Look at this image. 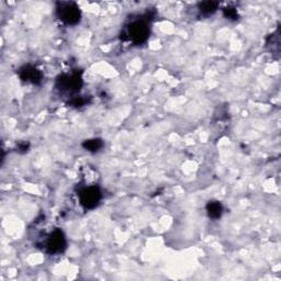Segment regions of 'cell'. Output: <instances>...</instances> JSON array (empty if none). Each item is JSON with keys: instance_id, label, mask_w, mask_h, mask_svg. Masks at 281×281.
<instances>
[{"instance_id": "obj_4", "label": "cell", "mask_w": 281, "mask_h": 281, "mask_svg": "<svg viewBox=\"0 0 281 281\" xmlns=\"http://www.w3.org/2000/svg\"><path fill=\"white\" fill-rule=\"evenodd\" d=\"M79 202L85 210H93L102 199L101 190L98 186H89L79 191Z\"/></svg>"}, {"instance_id": "obj_6", "label": "cell", "mask_w": 281, "mask_h": 281, "mask_svg": "<svg viewBox=\"0 0 281 281\" xmlns=\"http://www.w3.org/2000/svg\"><path fill=\"white\" fill-rule=\"evenodd\" d=\"M19 76H20V78L23 82L33 85H39L43 79L41 70L32 65H26L21 67L20 70H19Z\"/></svg>"}, {"instance_id": "obj_10", "label": "cell", "mask_w": 281, "mask_h": 281, "mask_svg": "<svg viewBox=\"0 0 281 281\" xmlns=\"http://www.w3.org/2000/svg\"><path fill=\"white\" fill-rule=\"evenodd\" d=\"M87 103H89V98H87V96H76L74 98H71L68 102L69 106L74 108L84 107Z\"/></svg>"}, {"instance_id": "obj_1", "label": "cell", "mask_w": 281, "mask_h": 281, "mask_svg": "<svg viewBox=\"0 0 281 281\" xmlns=\"http://www.w3.org/2000/svg\"><path fill=\"white\" fill-rule=\"evenodd\" d=\"M56 17L66 26H76L82 20V11L77 3L73 1H62L56 3Z\"/></svg>"}, {"instance_id": "obj_9", "label": "cell", "mask_w": 281, "mask_h": 281, "mask_svg": "<svg viewBox=\"0 0 281 281\" xmlns=\"http://www.w3.org/2000/svg\"><path fill=\"white\" fill-rule=\"evenodd\" d=\"M199 11L204 16H210L219 9V2L217 1H203L198 4Z\"/></svg>"}, {"instance_id": "obj_8", "label": "cell", "mask_w": 281, "mask_h": 281, "mask_svg": "<svg viewBox=\"0 0 281 281\" xmlns=\"http://www.w3.org/2000/svg\"><path fill=\"white\" fill-rule=\"evenodd\" d=\"M82 145L86 151L96 153V152H99L102 149L104 146V143L101 139H89V140H85Z\"/></svg>"}, {"instance_id": "obj_11", "label": "cell", "mask_w": 281, "mask_h": 281, "mask_svg": "<svg viewBox=\"0 0 281 281\" xmlns=\"http://www.w3.org/2000/svg\"><path fill=\"white\" fill-rule=\"evenodd\" d=\"M223 14H224V17L228 19V20L235 21L239 19V12H237L236 9L232 6H226L223 8Z\"/></svg>"}, {"instance_id": "obj_12", "label": "cell", "mask_w": 281, "mask_h": 281, "mask_svg": "<svg viewBox=\"0 0 281 281\" xmlns=\"http://www.w3.org/2000/svg\"><path fill=\"white\" fill-rule=\"evenodd\" d=\"M29 147H30V144H29L28 142H21V143H19V145H18V151L22 152V153H26V152H28Z\"/></svg>"}, {"instance_id": "obj_2", "label": "cell", "mask_w": 281, "mask_h": 281, "mask_svg": "<svg viewBox=\"0 0 281 281\" xmlns=\"http://www.w3.org/2000/svg\"><path fill=\"white\" fill-rule=\"evenodd\" d=\"M150 33V26L146 19H139L127 25L125 29V39L139 45L147 41Z\"/></svg>"}, {"instance_id": "obj_7", "label": "cell", "mask_w": 281, "mask_h": 281, "mask_svg": "<svg viewBox=\"0 0 281 281\" xmlns=\"http://www.w3.org/2000/svg\"><path fill=\"white\" fill-rule=\"evenodd\" d=\"M207 213L212 220H218L222 217L223 206L219 201H209L207 204Z\"/></svg>"}, {"instance_id": "obj_3", "label": "cell", "mask_w": 281, "mask_h": 281, "mask_svg": "<svg viewBox=\"0 0 281 281\" xmlns=\"http://www.w3.org/2000/svg\"><path fill=\"white\" fill-rule=\"evenodd\" d=\"M56 88L62 93L75 94L78 93L83 86V77L80 71H74L71 74L61 75L56 79Z\"/></svg>"}, {"instance_id": "obj_5", "label": "cell", "mask_w": 281, "mask_h": 281, "mask_svg": "<svg viewBox=\"0 0 281 281\" xmlns=\"http://www.w3.org/2000/svg\"><path fill=\"white\" fill-rule=\"evenodd\" d=\"M66 245H67V243H66L63 231L56 228V230L52 232L49 237H47L45 243V249L49 254L55 255L63 253L66 249Z\"/></svg>"}]
</instances>
